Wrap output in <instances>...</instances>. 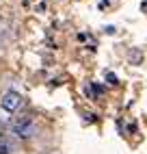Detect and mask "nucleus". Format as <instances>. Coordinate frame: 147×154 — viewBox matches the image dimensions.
Listing matches in <instances>:
<instances>
[{
  "instance_id": "nucleus-1",
  "label": "nucleus",
  "mask_w": 147,
  "mask_h": 154,
  "mask_svg": "<svg viewBox=\"0 0 147 154\" xmlns=\"http://www.w3.org/2000/svg\"><path fill=\"white\" fill-rule=\"evenodd\" d=\"M11 130H13L15 137H20V139H28V137L35 135V122H33V117L24 115V117H20V119L13 122Z\"/></svg>"
},
{
  "instance_id": "nucleus-2",
  "label": "nucleus",
  "mask_w": 147,
  "mask_h": 154,
  "mask_svg": "<svg viewBox=\"0 0 147 154\" xmlns=\"http://www.w3.org/2000/svg\"><path fill=\"white\" fill-rule=\"evenodd\" d=\"M20 106H22V96H20L17 91H7V94L2 96V111L13 113Z\"/></svg>"
},
{
  "instance_id": "nucleus-3",
  "label": "nucleus",
  "mask_w": 147,
  "mask_h": 154,
  "mask_svg": "<svg viewBox=\"0 0 147 154\" xmlns=\"http://www.w3.org/2000/svg\"><path fill=\"white\" fill-rule=\"evenodd\" d=\"M11 152H13V146H11V141L0 137V154H11Z\"/></svg>"
},
{
  "instance_id": "nucleus-4",
  "label": "nucleus",
  "mask_w": 147,
  "mask_h": 154,
  "mask_svg": "<svg viewBox=\"0 0 147 154\" xmlns=\"http://www.w3.org/2000/svg\"><path fill=\"white\" fill-rule=\"evenodd\" d=\"M4 39H7V24L0 20V46L4 44Z\"/></svg>"
},
{
  "instance_id": "nucleus-5",
  "label": "nucleus",
  "mask_w": 147,
  "mask_h": 154,
  "mask_svg": "<svg viewBox=\"0 0 147 154\" xmlns=\"http://www.w3.org/2000/svg\"><path fill=\"white\" fill-rule=\"evenodd\" d=\"M7 122H9V117H7V111H4V113L0 111V124H7Z\"/></svg>"
}]
</instances>
